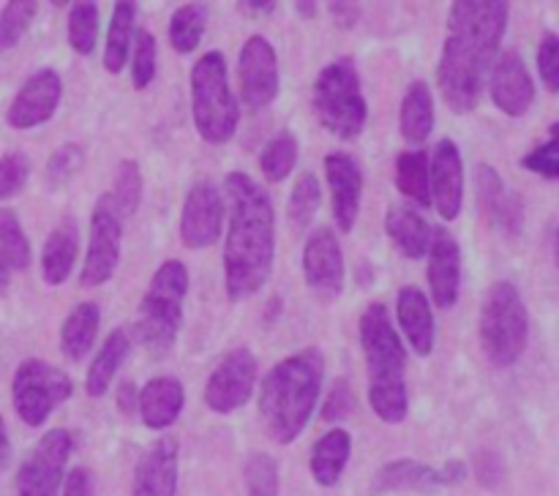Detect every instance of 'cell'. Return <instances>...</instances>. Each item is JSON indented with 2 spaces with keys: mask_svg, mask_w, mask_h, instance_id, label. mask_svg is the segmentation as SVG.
Masks as SVG:
<instances>
[{
  "mask_svg": "<svg viewBox=\"0 0 559 496\" xmlns=\"http://www.w3.org/2000/svg\"><path fill=\"white\" fill-rule=\"evenodd\" d=\"M506 0H462L451 5L437 82L448 107L467 114L478 107L495 55L508 27Z\"/></svg>",
  "mask_w": 559,
  "mask_h": 496,
  "instance_id": "obj_1",
  "label": "cell"
},
{
  "mask_svg": "<svg viewBox=\"0 0 559 496\" xmlns=\"http://www.w3.org/2000/svg\"><path fill=\"white\" fill-rule=\"evenodd\" d=\"M229 199V232L224 245V281L229 300H246L271 278L276 256V229L267 191L246 172L224 180Z\"/></svg>",
  "mask_w": 559,
  "mask_h": 496,
  "instance_id": "obj_2",
  "label": "cell"
},
{
  "mask_svg": "<svg viewBox=\"0 0 559 496\" xmlns=\"http://www.w3.org/2000/svg\"><path fill=\"white\" fill-rule=\"evenodd\" d=\"M325 374V358L320 349L309 347L273 365L262 382L260 418L267 436L278 445H289L304 434L314 414Z\"/></svg>",
  "mask_w": 559,
  "mask_h": 496,
  "instance_id": "obj_3",
  "label": "cell"
},
{
  "mask_svg": "<svg viewBox=\"0 0 559 496\" xmlns=\"http://www.w3.org/2000/svg\"><path fill=\"white\" fill-rule=\"evenodd\" d=\"M360 347L369 371V401L382 423H402L407 418V352L382 303H371L360 316Z\"/></svg>",
  "mask_w": 559,
  "mask_h": 496,
  "instance_id": "obj_4",
  "label": "cell"
},
{
  "mask_svg": "<svg viewBox=\"0 0 559 496\" xmlns=\"http://www.w3.org/2000/svg\"><path fill=\"white\" fill-rule=\"evenodd\" d=\"M186 294H189V270L180 259H167L153 276L134 325V338L153 354L173 349L183 319Z\"/></svg>",
  "mask_w": 559,
  "mask_h": 496,
  "instance_id": "obj_5",
  "label": "cell"
},
{
  "mask_svg": "<svg viewBox=\"0 0 559 496\" xmlns=\"http://www.w3.org/2000/svg\"><path fill=\"white\" fill-rule=\"evenodd\" d=\"M191 109H194L197 131L211 145H224L238 131V101L229 90L227 60L222 52H207L194 63Z\"/></svg>",
  "mask_w": 559,
  "mask_h": 496,
  "instance_id": "obj_6",
  "label": "cell"
},
{
  "mask_svg": "<svg viewBox=\"0 0 559 496\" xmlns=\"http://www.w3.org/2000/svg\"><path fill=\"white\" fill-rule=\"evenodd\" d=\"M527 338L530 316L516 283H491L480 309V343L489 363L497 368L513 365L527 349Z\"/></svg>",
  "mask_w": 559,
  "mask_h": 496,
  "instance_id": "obj_7",
  "label": "cell"
},
{
  "mask_svg": "<svg viewBox=\"0 0 559 496\" xmlns=\"http://www.w3.org/2000/svg\"><path fill=\"white\" fill-rule=\"evenodd\" d=\"M311 107L317 120L338 140H355L364 131L369 107L353 58H336L320 71L311 90Z\"/></svg>",
  "mask_w": 559,
  "mask_h": 496,
  "instance_id": "obj_8",
  "label": "cell"
},
{
  "mask_svg": "<svg viewBox=\"0 0 559 496\" xmlns=\"http://www.w3.org/2000/svg\"><path fill=\"white\" fill-rule=\"evenodd\" d=\"M69 396V374L49 365L47 360H22L14 374V382H11V401H14L16 414L22 418V423L33 425V428L44 425L49 412Z\"/></svg>",
  "mask_w": 559,
  "mask_h": 496,
  "instance_id": "obj_9",
  "label": "cell"
},
{
  "mask_svg": "<svg viewBox=\"0 0 559 496\" xmlns=\"http://www.w3.org/2000/svg\"><path fill=\"white\" fill-rule=\"evenodd\" d=\"M71 445L74 441L66 428L47 431L16 469V496H58Z\"/></svg>",
  "mask_w": 559,
  "mask_h": 496,
  "instance_id": "obj_10",
  "label": "cell"
},
{
  "mask_svg": "<svg viewBox=\"0 0 559 496\" xmlns=\"http://www.w3.org/2000/svg\"><path fill=\"white\" fill-rule=\"evenodd\" d=\"M120 240H123V223H120L118 210H115L109 194L98 196L91 216L85 265L80 273L82 287H102L115 276V267L120 262Z\"/></svg>",
  "mask_w": 559,
  "mask_h": 496,
  "instance_id": "obj_11",
  "label": "cell"
},
{
  "mask_svg": "<svg viewBox=\"0 0 559 496\" xmlns=\"http://www.w3.org/2000/svg\"><path fill=\"white\" fill-rule=\"evenodd\" d=\"M257 360L249 349H233L218 360L205 382V403L218 414L235 412L254 392Z\"/></svg>",
  "mask_w": 559,
  "mask_h": 496,
  "instance_id": "obj_12",
  "label": "cell"
},
{
  "mask_svg": "<svg viewBox=\"0 0 559 496\" xmlns=\"http://www.w3.org/2000/svg\"><path fill=\"white\" fill-rule=\"evenodd\" d=\"M240 96L249 109H265L278 96V58L265 36H251L238 60Z\"/></svg>",
  "mask_w": 559,
  "mask_h": 496,
  "instance_id": "obj_13",
  "label": "cell"
},
{
  "mask_svg": "<svg viewBox=\"0 0 559 496\" xmlns=\"http://www.w3.org/2000/svg\"><path fill=\"white\" fill-rule=\"evenodd\" d=\"M224 223V199L218 189L207 180L197 183L186 194L183 213H180V238L189 249H205L213 245L222 234Z\"/></svg>",
  "mask_w": 559,
  "mask_h": 496,
  "instance_id": "obj_14",
  "label": "cell"
},
{
  "mask_svg": "<svg viewBox=\"0 0 559 496\" xmlns=\"http://www.w3.org/2000/svg\"><path fill=\"white\" fill-rule=\"evenodd\" d=\"M60 96H63V82H60L58 71H38L20 87L5 112V120L11 129H33V125L47 123L58 109Z\"/></svg>",
  "mask_w": 559,
  "mask_h": 496,
  "instance_id": "obj_15",
  "label": "cell"
},
{
  "mask_svg": "<svg viewBox=\"0 0 559 496\" xmlns=\"http://www.w3.org/2000/svg\"><path fill=\"white\" fill-rule=\"evenodd\" d=\"M431 202L445 221H456L464 199V164L459 145L453 140H440L429 167Z\"/></svg>",
  "mask_w": 559,
  "mask_h": 496,
  "instance_id": "obj_16",
  "label": "cell"
},
{
  "mask_svg": "<svg viewBox=\"0 0 559 496\" xmlns=\"http://www.w3.org/2000/svg\"><path fill=\"white\" fill-rule=\"evenodd\" d=\"M304 273L311 292L320 298H336L344 289V256L338 238L331 229H317L304 249Z\"/></svg>",
  "mask_w": 559,
  "mask_h": 496,
  "instance_id": "obj_17",
  "label": "cell"
},
{
  "mask_svg": "<svg viewBox=\"0 0 559 496\" xmlns=\"http://www.w3.org/2000/svg\"><path fill=\"white\" fill-rule=\"evenodd\" d=\"M426 254H429L426 278H429L431 298L437 309H453L459 300V287H462V251H459L456 238L445 227L435 229Z\"/></svg>",
  "mask_w": 559,
  "mask_h": 496,
  "instance_id": "obj_18",
  "label": "cell"
},
{
  "mask_svg": "<svg viewBox=\"0 0 559 496\" xmlns=\"http://www.w3.org/2000/svg\"><path fill=\"white\" fill-rule=\"evenodd\" d=\"M491 101L508 114V118H522L535 101V82L524 65L522 55L506 52L500 55L489 71Z\"/></svg>",
  "mask_w": 559,
  "mask_h": 496,
  "instance_id": "obj_19",
  "label": "cell"
},
{
  "mask_svg": "<svg viewBox=\"0 0 559 496\" xmlns=\"http://www.w3.org/2000/svg\"><path fill=\"white\" fill-rule=\"evenodd\" d=\"M134 496H178V439H156L134 467Z\"/></svg>",
  "mask_w": 559,
  "mask_h": 496,
  "instance_id": "obj_20",
  "label": "cell"
},
{
  "mask_svg": "<svg viewBox=\"0 0 559 496\" xmlns=\"http://www.w3.org/2000/svg\"><path fill=\"white\" fill-rule=\"evenodd\" d=\"M328 185L333 196V216L342 232H353L360 213V194H364V172L358 161L347 153H331L325 158Z\"/></svg>",
  "mask_w": 559,
  "mask_h": 496,
  "instance_id": "obj_21",
  "label": "cell"
},
{
  "mask_svg": "<svg viewBox=\"0 0 559 496\" xmlns=\"http://www.w3.org/2000/svg\"><path fill=\"white\" fill-rule=\"evenodd\" d=\"M183 385L175 376H156L136 396V409L147 428L164 431L180 418L183 409Z\"/></svg>",
  "mask_w": 559,
  "mask_h": 496,
  "instance_id": "obj_22",
  "label": "cell"
},
{
  "mask_svg": "<svg viewBox=\"0 0 559 496\" xmlns=\"http://www.w3.org/2000/svg\"><path fill=\"white\" fill-rule=\"evenodd\" d=\"M475 183H478L480 207L491 218V223L502 227L506 232H519L524 221V205L516 194H511L502 185L500 172L495 167H489V164H480Z\"/></svg>",
  "mask_w": 559,
  "mask_h": 496,
  "instance_id": "obj_23",
  "label": "cell"
},
{
  "mask_svg": "<svg viewBox=\"0 0 559 496\" xmlns=\"http://www.w3.org/2000/svg\"><path fill=\"white\" fill-rule=\"evenodd\" d=\"M396 314L409 347L420 358H429L435 349V314L429 298L418 287H404L396 298Z\"/></svg>",
  "mask_w": 559,
  "mask_h": 496,
  "instance_id": "obj_24",
  "label": "cell"
},
{
  "mask_svg": "<svg viewBox=\"0 0 559 496\" xmlns=\"http://www.w3.org/2000/svg\"><path fill=\"white\" fill-rule=\"evenodd\" d=\"M442 488L440 469L418 463L415 458H399L377 472L371 483V494H391V491H418V494H435Z\"/></svg>",
  "mask_w": 559,
  "mask_h": 496,
  "instance_id": "obj_25",
  "label": "cell"
},
{
  "mask_svg": "<svg viewBox=\"0 0 559 496\" xmlns=\"http://www.w3.org/2000/svg\"><path fill=\"white\" fill-rule=\"evenodd\" d=\"M353 456V436L344 428H333L311 450V477L322 488H333L342 480Z\"/></svg>",
  "mask_w": 559,
  "mask_h": 496,
  "instance_id": "obj_26",
  "label": "cell"
},
{
  "mask_svg": "<svg viewBox=\"0 0 559 496\" xmlns=\"http://www.w3.org/2000/svg\"><path fill=\"white\" fill-rule=\"evenodd\" d=\"M76 251H80V232H76L74 221L66 218L63 223H58V227L49 232L47 243H44V251H41L44 281L52 283V287H60V283L71 276V270H74Z\"/></svg>",
  "mask_w": 559,
  "mask_h": 496,
  "instance_id": "obj_27",
  "label": "cell"
},
{
  "mask_svg": "<svg viewBox=\"0 0 559 496\" xmlns=\"http://www.w3.org/2000/svg\"><path fill=\"white\" fill-rule=\"evenodd\" d=\"M385 232L393 240L399 251L409 259L426 256L431 243V227L420 213H415L409 205H396L385 216Z\"/></svg>",
  "mask_w": 559,
  "mask_h": 496,
  "instance_id": "obj_28",
  "label": "cell"
},
{
  "mask_svg": "<svg viewBox=\"0 0 559 496\" xmlns=\"http://www.w3.org/2000/svg\"><path fill=\"white\" fill-rule=\"evenodd\" d=\"M399 129L404 140L424 142L429 140L435 129V98L431 87L424 80H415L407 85V93L402 98V112H399Z\"/></svg>",
  "mask_w": 559,
  "mask_h": 496,
  "instance_id": "obj_29",
  "label": "cell"
},
{
  "mask_svg": "<svg viewBox=\"0 0 559 496\" xmlns=\"http://www.w3.org/2000/svg\"><path fill=\"white\" fill-rule=\"evenodd\" d=\"M129 349H131V336L123 330V327H118V330H112L107 338H104L102 349H98V354L91 363V371H87V382H85L87 396L102 398L104 392L109 390V385H112L115 374H118V368L123 365Z\"/></svg>",
  "mask_w": 559,
  "mask_h": 496,
  "instance_id": "obj_30",
  "label": "cell"
},
{
  "mask_svg": "<svg viewBox=\"0 0 559 496\" xmlns=\"http://www.w3.org/2000/svg\"><path fill=\"white\" fill-rule=\"evenodd\" d=\"M98 322H102V309L91 300L71 309L63 327H60V349H63L66 358L82 360L91 352L93 341H96Z\"/></svg>",
  "mask_w": 559,
  "mask_h": 496,
  "instance_id": "obj_31",
  "label": "cell"
},
{
  "mask_svg": "<svg viewBox=\"0 0 559 496\" xmlns=\"http://www.w3.org/2000/svg\"><path fill=\"white\" fill-rule=\"evenodd\" d=\"M134 3H115L112 20L107 31V47H104V65L109 74H120L129 60L131 38H134Z\"/></svg>",
  "mask_w": 559,
  "mask_h": 496,
  "instance_id": "obj_32",
  "label": "cell"
},
{
  "mask_svg": "<svg viewBox=\"0 0 559 496\" xmlns=\"http://www.w3.org/2000/svg\"><path fill=\"white\" fill-rule=\"evenodd\" d=\"M396 185L407 199H413L418 207L431 205L429 191V153L407 150L396 161Z\"/></svg>",
  "mask_w": 559,
  "mask_h": 496,
  "instance_id": "obj_33",
  "label": "cell"
},
{
  "mask_svg": "<svg viewBox=\"0 0 559 496\" xmlns=\"http://www.w3.org/2000/svg\"><path fill=\"white\" fill-rule=\"evenodd\" d=\"M207 5L205 3H186L175 9L173 20H169V41L180 55L194 52L197 44L202 41V33L207 25Z\"/></svg>",
  "mask_w": 559,
  "mask_h": 496,
  "instance_id": "obj_34",
  "label": "cell"
},
{
  "mask_svg": "<svg viewBox=\"0 0 559 496\" xmlns=\"http://www.w3.org/2000/svg\"><path fill=\"white\" fill-rule=\"evenodd\" d=\"M320 202H322L320 180H317L311 172H304L298 180H295L293 194H289V205H287V216L295 232H304V229L314 221L317 210H320Z\"/></svg>",
  "mask_w": 559,
  "mask_h": 496,
  "instance_id": "obj_35",
  "label": "cell"
},
{
  "mask_svg": "<svg viewBox=\"0 0 559 496\" xmlns=\"http://www.w3.org/2000/svg\"><path fill=\"white\" fill-rule=\"evenodd\" d=\"M0 259L9 270H25L31 265V243L14 210L0 207Z\"/></svg>",
  "mask_w": 559,
  "mask_h": 496,
  "instance_id": "obj_36",
  "label": "cell"
},
{
  "mask_svg": "<svg viewBox=\"0 0 559 496\" xmlns=\"http://www.w3.org/2000/svg\"><path fill=\"white\" fill-rule=\"evenodd\" d=\"M295 161H298V142L289 131H278L262 150L260 169L271 183H282L293 174Z\"/></svg>",
  "mask_w": 559,
  "mask_h": 496,
  "instance_id": "obj_37",
  "label": "cell"
},
{
  "mask_svg": "<svg viewBox=\"0 0 559 496\" xmlns=\"http://www.w3.org/2000/svg\"><path fill=\"white\" fill-rule=\"evenodd\" d=\"M98 41V5L85 0L69 9V44L76 55H91Z\"/></svg>",
  "mask_w": 559,
  "mask_h": 496,
  "instance_id": "obj_38",
  "label": "cell"
},
{
  "mask_svg": "<svg viewBox=\"0 0 559 496\" xmlns=\"http://www.w3.org/2000/svg\"><path fill=\"white\" fill-rule=\"evenodd\" d=\"M109 199H112L115 210H118L120 218L134 216L136 205L142 199V174L136 161L126 158V161L118 164V172H115V185L109 191Z\"/></svg>",
  "mask_w": 559,
  "mask_h": 496,
  "instance_id": "obj_39",
  "label": "cell"
},
{
  "mask_svg": "<svg viewBox=\"0 0 559 496\" xmlns=\"http://www.w3.org/2000/svg\"><path fill=\"white\" fill-rule=\"evenodd\" d=\"M36 11L38 5L33 0H14V3H5L0 9V52H9V49L20 44Z\"/></svg>",
  "mask_w": 559,
  "mask_h": 496,
  "instance_id": "obj_40",
  "label": "cell"
},
{
  "mask_svg": "<svg viewBox=\"0 0 559 496\" xmlns=\"http://www.w3.org/2000/svg\"><path fill=\"white\" fill-rule=\"evenodd\" d=\"M246 496H278V463L267 452H254L243 469Z\"/></svg>",
  "mask_w": 559,
  "mask_h": 496,
  "instance_id": "obj_41",
  "label": "cell"
},
{
  "mask_svg": "<svg viewBox=\"0 0 559 496\" xmlns=\"http://www.w3.org/2000/svg\"><path fill=\"white\" fill-rule=\"evenodd\" d=\"M131 47H134L131 82H134L136 90H145V87L153 82V76H156V38H153L151 31L140 27V31H134Z\"/></svg>",
  "mask_w": 559,
  "mask_h": 496,
  "instance_id": "obj_42",
  "label": "cell"
},
{
  "mask_svg": "<svg viewBox=\"0 0 559 496\" xmlns=\"http://www.w3.org/2000/svg\"><path fill=\"white\" fill-rule=\"evenodd\" d=\"M80 167H82V147L63 145L60 150L52 153V158H49L47 183L52 185V189H58V185L69 183V180L80 172Z\"/></svg>",
  "mask_w": 559,
  "mask_h": 496,
  "instance_id": "obj_43",
  "label": "cell"
},
{
  "mask_svg": "<svg viewBox=\"0 0 559 496\" xmlns=\"http://www.w3.org/2000/svg\"><path fill=\"white\" fill-rule=\"evenodd\" d=\"M524 169L540 174L546 180H557L559 174V147H557V125H551V136L546 145L535 147L533 153L524 156Z\"/></svg>",
  "mask_w": 559,
  "mask_h": 496,
  "instance_id": "obj_44",
  "label": "cell"
},
{
  "mask_svg": "<svg viewBox=\"0 0 559 496\" xmlns=\"http://www.w3.org/2000/svg\"><path fill=\"white\" fill-rule=\"evenodd\" d=\"M27 172H31V164H27L25 153H9L0 158V199H9L16 191H22Z\"/></svg>",
  "mask_w": 559,
  "mask_h": 496,
  "instance_id": "obj_45",
  "label": "cell"
},
{
  "mask_svg": "<svg viewBox=\"0 0 559 496\" xmlns=\"http://www.w3.org/2000/svg\"><path fill=\"white\" fill-rule=\"evenodd\" d=\"M355 409V392L349 379H342L338 376L336 382L331 385V392L325 396V403H322V420L325 423H336V420L349 418Z\"/></svg>",
  "mask_w": 559,
  "mask_h": 496,
  "instance_id": "obj_46",
  "label": "cell"
},
{
  "mask_svg": "<svg viewBox=\"0 0 559 496\" xmlns=\"http://www.w3.org/2000/svg\"><path fill=\"white\" fill-rule=\"evenodd\" d=\"M538 71L544 85L551 93L559 90V38L551 31L544 33V41L538 47Z\"/></svg>",
  "mask_w": 559,
  "mask_h": 496,
  "instance_id": "obj_47",
  "label": "cell"
},
{
  "mask_svg": "<svg viewBox=\"0 0 559 496\" xmlns=\"http://www.w3.org/2000/svg\"><path fill=\"white\" fill-rule=\"evenodd\" d=\"M63 496H93V474L85 467H74L63 474Z\"/></svg>",
  "mask_w": 559,
  "mask_h": 496,
  "instance_id": "obj_48",
  "label": "cell"
},
{
  "mask_svg": "<svg viewBox=\"0 0 559 496\" xmlns=\"http://www.w3.org/2000/svg\"><path fill=\"white\" fill-rule=\"evenodd\" d=\"M331 14L338 27H353L358 22L360 9L355 3H331Z\"/></svg>",
  "mask_w": 559,
  "mask_h": 496,
  "instance_id": "obj_49",
  "label": "cell"
},
{
  "mask_svg": "<svg viewBox=\"0 0 559 496\" xmlns=\"http://www.w3.org/2000/svg\"><path fill=\"white\" fill-rule=\"evenodd\" d=\"M464 477H467V467H464L462 461H448L445 467L440 469L442 488H448V485H459V483H464Z\"/></svg>",
  "mask_w": 559,
  "mask_h": 496,
  "instance_id": "obj_50",
  "label": "cell"
},
{
  "mask_svg": "<svg viewBox=\"0 0 559 496\" xmlns=\"http://www.w3.org/2000/svg\"><path fill=\"white\" fill-rule=\"evenodd\" d=\"M134 407H136L134 385H131V382H123V385L118 387V409L123 414H131L134 412Z\"/></svg>",
  "mask_w": 559,
  "mask_h": 496,
  "instance_id": "obj_51",
  "label": "cell"
},
{
  "mask_svg": "<svg viewBox=\"0 0 559 496\" xmlns=\"http://www.w3.org/2000/svg\"><path fill=\"white\" fill-rule=\"evenodd\" d=\"M9 463H11V441H9V434H5L3 418H0V472L9 469Z\"/></svg>",
  "mask_w": 559,
  "mask_h": 496,
  "instance_id": "obj_52",
  "label": "cell"
},
{
  "mask_svg": "<svg viewBox=\"0 0 559 496\" xmlns=\"http://www.w3.org/2000/svg\"><path fill=\"white\" fill-rule=\"evenodd\" d=\"M240 9L246 11V14H271V11H276V3H271V0H257V3H240Z\"/></svg>",
  "mask_w": 559,
  "mask_h": 496,
  "instance_id": "obj_53",
  "label": "cell"
},
{
  "mask_svg": "<svg viewBox=\"0 0 559 496\" xmlns=\"http://www.w3.org/2000/svg\"><path fill=\"white\" fill-rule=\"evenodd\" d=\"M9 283V267H5V262L0 259V287H5Z\"/></svg>",
  "mask_w": 559,
  "mask_h": 496,
  "instance_id": "obj_54",
  "label": "cell"
},
{
  "mask_svg": "<svg viewBox=\"0 0 559 496\" xmlns=\"http://www.w3.org/2000/svg\"><path fill=\"white\" fill-rule=\"evenodd\" d=\"M298 11L304 16H311V14H314V5H311V3H298Z\"/></svg>",
  "mask_w": 559,
  "mask_h": 496,
  "instance_id": "obj_55",
  "label": "cell"
}]
</instances>
